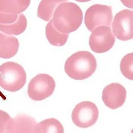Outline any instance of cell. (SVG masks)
Instances as JSON below:
<instances>
[{
  "mask_svg": "<svg viewBox=\"0 0 133 133\" xmlns=\"http://www.w3.org/2000/svg\"><path fill=\"white\" fill-rule=\"evenodd\" d=\"M64 129L60 122L54 118L47 119L39 123L35 127L34 133H63Z\"/></svg>",
  "mask_w": 133,
  "mask_h": 133,
  "instance_id": "cell-16",
  "label": "cell"
},
{
  "mask_svg": "<svg viewBox=\"0 0 133 133\" xmlns=\"http://www.w3.org/2000/svg\"><path fill=\"white\" fill-rule=\"evenodd\" d=\"M11 118L8 113L0 110V133H5L7 125Z\"/></svg>",
  "mask_w": 133,
  "mask_h": 133,
  "instance_id": "cell-18",
  "label": "cell"
},
{
  "mask_svg": "<svg viewBox=\"0 0 133 133\" xmlns=\"http://www.w3.org/2000/svg\"><path fill=\"white\" fill-rule=\"evenodd\" d=\"M68 1L43 0L41 1L37 11V16L45 21H49L52 17L57 7Z\"/></svg>",
  "mask_w": 133,
  "mask_h": 133,
  "instance_id": "cell-15",
  "label": "cell"
},
{
  "mask_svg": "<svg viewBox=\"0 0 133 133\" xmlns=\"http://www.w3.org/2000/svg\"><path fill=\"white\" fill-rule=\"evenodd\" d=\"M52 23L57 30L69 34L76 31L83 21V12L80 7L72 2L61 3L55 9Z\"/></svg>",
  "mask_w": 133,
  "mask_h": 133,
  "instance_id": "cell-1",
  "label": "cell"
},
{
  "mask_svg": "<svg viewBox=\"0 0 133 133\" xmlns=\"http://www.w3.org/2000/svg\"><path fill=\"white\" fill-rule=\"evenodd\" d=\"M37 124L35 119L30 116L18 115L10 119L5 133H34Z\"/></svg>",
  "mask_w": 133,
  "mask_h": 133,
  "instance_id": "cell-11",
  "label": "cell"
},
{
  "mask_svg": "<svg viewBox=\"0 0 133 133\" xmlns=\"http://www.w3.org/2000/svg\"><path fill=\"white\" fill-rule=\"evenodd\" d=\"M26 73L23 68L14 62L0 66V87L10 92L19 91L26 83Z\"/></svg>",
  "mask_w": 133,
  "mask_h": 133,
  "instance_id": "cell-3",
  "label": "cell"
},
{
  "mask_svg": "<svg viewBox=\"0 0 133 133\" xmlns=\"http://www.w3.org/2000/svg\"><path fill=\"white\" fill-rule=\"evenodd\" d=\"M133 54H127L123 57L121 62V71L126 78L133 80Z\"/></svg>",
  "mask_w": 133,
  "mask_h": 133,
  "instance_id": "cell-17",
  "label": "cell"
},
{
  "mask_svg": "<svg viewBox=\"0 0 133 133\" xmlns=\"http://www.w3.org/2000/svg\"><path fill=\"white\" fill-rule=\"evenodd\" d=\"M19 43L17 38L0 32V57L9 59L15 55Z\"/></svg>",
  "mask_w": 133,
  "mask_h": 133,
  "instance_id": "cell-12",
  "label": "cell"
},
{
  "mask_svg": "<svg viewBox=\"0 0 133 133\" xmlns=\"http://www.w3.org/2000/svg\"><path fill=\"white\" fill-rule=\"evenodd\" d=\"M97 68L95 57L91 52L80 51L72 54L65 64V71L75 80H84L93 74Z\"/></svg>",
  "mask_w": 133,
  "mask_h": 133,
  "instance_id": "cell-2",
  "label": "cell"
},
{
  "mask_svg": "<svg viewBox=\"0 0 133 133\" xmlns=\"http://www.w3.org/2000/svg\"><path fill=\"white\" fill-rule=\"evenodd\" d=\"M55 88V81L52 77L46 74H40L29 82L28 93L32 100L41 101L52 95Z\"/></svg>",
  "mask_w": 133,
  "mask_h": 133,
  "instance_id": "cell-5",
  "label": "cell"
},
{
  "mask_svg": "<svg viewBox=\"0 0 133 133\" xmlns=\"http://www.w3.org/2000/svg\"><path fill=\"white\" fill-rule=\"evenodd\" d=\"M27 21L23 14L18 15L17 19L13 23L9 24L0 23V31L9 35H18L25 31Z\"/></svg>",
  "mask_w": 133,
  "mask_h": 133,
  "instance_id": "cell-14",
  "label": "cell"
},
{
  "mask_svg": "<svg viewBox=\"0 0 133 133\" xmlns=\"http://www.w3.org/2000/svg\"><path fill=\"white\" fill-rule=\"evenodd\" d=\"M133 11L123 10L116 14L112 24V30L117 39L123 41L133 37Z\"/></svg>",
  "mask_w": 133,
  "mask_h": 133,
  "instance_id": "cell-8",
  "label": "cell"
},
{
  "mask_svg": "<svg viewBox=\"0 0 133 133\" xmlns=\"http://www.w3.org/2000/svg\"><path fill=\"white\" fill-rule=\"evenodd\" d=\"M112 19V7L96 4L89 7L86 11L84 23L87 29L92 32L99 26L110 27Z\"/></svg>",
  "mask_w": 133,
  "mask_h": 133,
  "instance_id": "cell-4",
  "label": "cell"
},
{
  "mask_svg": "<svg viewBox=\"0 0 133 133\" xmlns=\"http://www.w3.org/2000/svg\"><path fill=\"white\" fill-rule=\"evenodd\" d=\"M126 97V89L119 83H113L107 85L102 91L103 102L111 109H116L122 106Z\"/></svg>",
  "mask_w": 133,
  "mask_h": 133,
  "instance_id": "cell-10",
  "label": "cell"
},
{
  "mask_svg": "<svg viewBox=\"0 0 133 133\" xmlns=\"http://www.w3.org/2000/svg\"><path fill=\"white\" fill-rule=\"evenodd\" d=\"M45 35L48 42L55 46H62L66 44L69 34L61 33L53 25L52 20L48 23L45 28Z\"/></svg>",
  "mask_w": 133,
  "mask_h": 133,
  "instance_id": "cell-13",
  "label": "cell"
},
{
  "mask_svg": "<svg viewBox=\"0 0 133 133\" xmlns=\"http://www.w3.org/2000/svg\"><path fill=\"white\" fill-rule=\"evenodd\" d=\"M30 1L0 0V23L9 24L17 20L18 15L29 7Z\"/></svg>",
  "mask_w": 133,
  "mask_h": 133,
  "instance_id": "cell-9",
  "label": "cell"
},
{
  "mask_svg": "<svg viewBox=\"0 0 133 133\" xmlns=\"http://www.w3.org/2000/svg\"><path fill=\"white\" fill-rule=\"evenodd\" d=\"M116 38L110 27L100 26L93 30L89 37V45L94 52H106L113 47Z\"/></svg>",
  "mask_w": 133,
  "mask_h": 133,
  "instance_id": "cell-7",
  "label": "cell"
},
{
  "mask_svg": "<svg viewBox=\"0 0 133 133\" xmlns=\"http://www.w3.org/2000/svg\"><path fill=\"white\" fill-rule=\"evenodd\" d=\"M99 111L96 105L90 101H84L76 105L72 113V119L78 127L87 128L96 123Z\"/></svg>",
  "mask_w": 133,
  "mask_h": 133,
  "instance_id": "cell-6",
  "label": "cell"
}]
</instances>
